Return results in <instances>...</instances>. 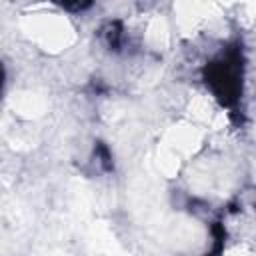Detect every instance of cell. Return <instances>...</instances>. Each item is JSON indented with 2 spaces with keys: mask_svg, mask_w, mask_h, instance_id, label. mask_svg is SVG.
I'll return each mask as SVG.
<instances>
[{
  "mask_svg": "<svg viewBox=\"0 0 256 256\" xmlns=\"http://www.w3.org/2000/svg\"><path fill=\"white\" fill-rule=\"evenodd\" d=\"M206 82L212 86V90L224 100L232 102L236 100L240 82H238V60L236 56L224 58L220 62H212L206 68Z\"/></svg>",
  "mask_w": 256,
  "mask_h": 256,
  "instance_id": "obj_1",
  "label": "cell"
},
{
  "mask_svg": "<svg viewBox=\"0 0 256 256\" xmlns=\"http://www.w3.org/2000/svg\"><path fill=\"white\" fill-rule=\"evenodd\" d=\"M0 88H2V68H0Z\"/></svg>",
  "mask_w": 256,
  "mask_h": 256,
  "instance_id": "obj_2",
  "label": "cell"
}]
</instances>
